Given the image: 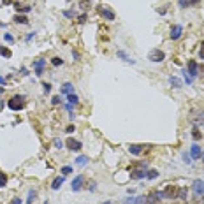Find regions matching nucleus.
I'll list each match as a JSON object with an SVG mask.
<instances>
[{"label":"nucleus","instance_id":"obj_36","mask_svg":"<svg viewBox=\"0 0 204 204\" xmlns=\"http://www.w3.org/2000/svg\"><path fill=\"white\" fill-rule=\"evenodd\" d=\"M183 162H185V164H192V157H190V153H183Z\"/></svg>","mask_w":204,"mask_h":204},{"label":"nucleus","instance_id":"obj_52","mask_svg":"<svg viewBox=\"0 0 204 204\" xmlns=\"http://www.w3.org/2000/svg\"><path fill=\"white\" fill-rule=\"evenodd\" d=\"M102 204H113L111 201H106V202H102Z\"/></svg>","mask_w":204,"mask_h":204},{"label":"nucleus","instance_id":"obj_46","mask_svg":"<svg viewBox=\"0 0 204 204\" xmlns=\"http://www.w3.org/2000/svg\"><path fill=\"white\" fill-rule=\"evenodd\" d=\"M11 204H21V199H19V197H14V199L11 201Z\"/></svg>","mask_w":204,"mask_h":204},{"label":"nucleus","instance_id":"obj_55","mask_svg":"<svg viewBox=\"0 0 204 204\" xmlns=\"http://www.w3.org/2000/svg\"><path fill=\"white\" fill-rule=\"evenodd\" d=\"M44 204H48V201H46V202H44Z\"/></svg>","mask_w":204,"mask_h":204},{"label":"nucleus","instance_id":"obj_25","mask_svg":"<svg viewBox=\"0 0 204 204\" xmlns=\"http://www.w3.org/2000/svg\"><path fill=\"white\" fill-rule=\"evenodd\" d=\"M192 137H194V141H199V139H202V134H201L199 127H194V130H192Z\"/></svg>","mask_w":204,"mask_h":204},{"label":"nucleus","instance_id":"obj_37","mask_svg":"<svg viewBox=\"0 0 204 204\" xmlns=\"http://www.w3.org/2000/svg\"><path fill=\"white\" fill-rule=\"evenodd\" d=\"M146 202V197H144V195H137V197H136V204H144Z\"/></svg>","mask_w":204,"mask_h":204},{"label":"nucleus","instance_id":"obj_27","mask_svg":"<svg viewBox=\"0 0 204 204\" xmlns=\"http://www.w3.org/2000/svg\"><path fill=\"white\" fill-rule=\"evenodd\" d=\"M146 178L148 180H157V178H158V171H155V169L146 171Z\"/></svg>","mask_w":204,"mask_h":204},{"label":"nucleus","instance_id":"obj_42","mask_svg":"<svg viewBox=\"0 0 204 204\" xmlns=\"http://www.w3.org/2000/svg\"><path fill=\"white\" fill-rule=\"evenodd\" d=\"M4 39L7 40V42H13V40H14V37L11 35V34H5V35H4Z\"/></svg>","mask_w":204,"mask_h":204},{"label":"nucleus","instance_id":"obj_31","mask_svg":"<svg viewBox=\"0 0 204 204\" xmlns=\"http://www.w3.org/2000/svg\"><path fill=\"white\" fill-rule=\"evenodd\" d=\"M60 173H62L63 176H67V174H71V173H72V167H71V165H63V167L60 169Z\"/></svg>","mask_w":204,"mask_h":204},{"label":"nucleus","instance_id":"obj_33","mask_svg":"<svg viewBox=\"0 0 204 204\" xmlns=\"http://www.w3.org/2000/svg\"><path fill=\"white\" fill-rule=\"evenodd\" d=\"M0 55H2V56H5V58H11V51L7 48H2V46H0Z\"/></svg>","mask_w":204,"mask_h":204},{"label":"nucleus","instance_id":"obj_15","mask_svg":"<svg viewBox=\"0 0 204 204\" xmlns=\"http://www.w3.org/2000/svg\"><path fill=\"white\" fill-rule=\"evenodd\" d=\"M142 144H129V153L130 155H141L142 153Z\"/></svg>","mask_w":204,"mask_h":204},{"label":"nucleus","instance_id":"obj_20","mask_svg":"<svg viewBox=\"0 0 204 204\" xmlns=\"http://www.w3.org/2000/svg\"><path fill=\"white\" fill-rule=\"evenodd\" d=\"M116 55H118V56H120L121 60H123V62H127V63H132V65L136 63V60H132L130 56H127V53H125V51H118Z\"/></svg>","mask_w":204,"mask_h":204},{"label":"nucleus","instance_id":"obj_41","mask_svg":"<svg viewBox=\"0 0 204 204\" xmlns=\"http://www.w3.org/2000/svg\"><path fill=\"white\" fill-rule=\"evenodd\" d=\"M84 21H86V14H81L79 18H78V23H79V25H83Z\"/></svg>","mask_w":204,"mask_h":204},{"label":"nucleus","instance_id":"obj_23","mask_svg":"<svg viewBox=\"0 0 204 204\" xmlns=\"http://www.w3.org/2000/svg\"><path fill=\"white\" fill-rule=\"evenodd\" d=\"M14 7H16V11H21V13H28V11H32V5H21V4H14Z\"/></svg>","mask_w":204,"mask_h":204},{"label":"nucleus","instance_id":"obj_18","mask_svg":"<svg viewBox=\"0 0 204 204\" xmlns=\"http://www.w3.org/2000/svg\"><path fill=\"white\" fill-rule=\"evenodd\" d=\"M60 93H62V95H69V93H74V86H72V83H63V86L60 88Z\"/></svg>","mask_w":204,"mask_h":204},{"label":"nucleus","instance_id":"obj_24","mask_svg":"<svg viewBox=\"0 0 204 204\" xmlns=\"http://www.w3.org/2000/svg\"><path fill=\"white\" fill-rule=\"evenodd\" d=\"M67 100H69V104L76 106V104L79 102V99H78V95H76V93H69V95H67Z\"/></svg>","mask_w":204,"mask_h":204},{"label":"nucleus","instance_id":"obj_38","mask_svg":"<svg viewBox=\"0 0 204 204\" xmlns=\"http://www.w3.org/2000/svg\"><path fill=\"white\" fill-rule=\"evenodd\" d=\"M53 144H55V146H56V148H63V141H62V139H53Z\"/></svg>","mask_w":204,"mask_h":204},{"label":"nucleus","instance_id":"obj_8","mask_svg":"<svg viewBox=\"0 0 204 204\" xmlns=\"http://www.w3.org/2000/svg\"><path fill=\"white\" fill-rule=\"evenodd\" d=\"M192 190H194V194L199 197V195L204 194V180H195L194 183H192Z\"/></svg>","mask_w":204,"mask_h":204},{"label":"nucleus","instance_id":"obj_3","mask_svg":"<svg viewBox=\"0 0 204 204\" xmlns=\"http://www.w3.org/2000/svg\"><path fill=\"white\" fill-rule=\"evenodd\" d=\"M148 60L153 63H160L165 60V53L162 51V49H151L150 55H148Z\"/></svg>","mask_w":204,"mask_h":204},{"label":"nucleus","instance_id":"obj_22","mask_svg":"<svg viewBox=\"0 0 204 204\" xmlns=\"http://www.w3.org/2000/svg\"><path fill=\"white\" fill-rule=\"evenodd\" d=\"M169 83H171V86H174V88H181V81L178 79L176 76H171V78H169Z\"/></svg>","mask_w":204,"mask_h":204},{"label":"nucleus","instance_id":"obj_32","mask_svg":"<svg viewBox=\"0 0 204 204\" xmlns=\"http://www.w3.org/2000/svg\"><path fill=\"white\" fill-rule=\"evenodd\" d=\"M90 7H92V2H90V0H81V9L83 11L90 9Z\"/></svg>","mask_w":204,"mask_h":204},{"label":"nucleus","instance_id":"obj_29","mask_svg":"<svg viewBox=\"0 0 204 204\" xmlns=\"http://www.w3.org/2000/svg\"><path fill=\"white\" fill-rule=\"evenodd\" d=\"M35 197H37V190H30V192H28V201H27V204H32L34 201H35Z\"/></svg>","mask_w":204,"mask_h":204},{"label":"nucleus","instance_id":"obj_40","mask_svg":"<svg viewBox=\"0 0 204 204\" xmlns=\"http://www.w3.org/2000/svg\"><path fill=\"white\" fill-rule=\"evenodd\" d=\"M51 104H55V106H56V104H60V95H55V97L51 99Z\"/></svg>","mask_w":204,"mask_h":204},{"label":"nucleus","instance_id":"obj_53","mask_svg":"<svg viewBox=\"0 0 204 204\" xmlns=\"http://www.w3.org/2000/svg\"><path fill=\"white\" fill-rule=\"evenodd\" d=\"M201 160H202V162H204V153H202V155H201Z\"/></svg>","mask_w":204,"mask_h":204},{"label":"nucleus","instance_id":"obj_9","mask_svg":"<svg viewBox=\"0 0 204 204\" xmlns=\"http://www.w3.org/2000/svg\"><path fill=\"white\" fill-rule=\"evenodd\" d=\"M190 121L195 125V127H201V125H204V111H197L192 115Z\"/></svg>","mask_w":204,"mask_h":204},{"label":"nucleus","instance_id":"obj_1","mask_svg":"<svg viewBox=\"0 0 204 204\" xmlns=\"http://www.w3.org/2000/svg\"><path fill=\"white\" fill-rule=\"evenodd\" d=\"M7 107L13 109V111H21L23 107H25V97L23 95H14L13 99L7 100Z\"/></svg>","mask_w":204,"mask_h":204},{"label":"nucleus","instance_id":"obj_47","mask_svg":"<svg viewBox=\"0 0 204 204\" xmlns=\"http://www.w3.org/2000/svg\"><path fill=\"white\" fill-rule=\"evenodd\" d=\"M72 58H74V60H79V53L74 51V49H72Z\"/></svg>","mask_w":204,"mask_h":204},{"label":"nucleus","instance_id":"obj_28","mask_svg":"<svg viewBox=\"0 0 204 204\" xmlns=\"http://www.w3.org/2000/svg\"><path fill=\"white\" fill-rule=\"evenodd\" d=\"M51 65H53V67H60V65H63V60L60 56H53V58H51Z\"/></svg>","mask_w":204,"mask_h":204},{"label":"nucleus","instance_id":"obj_34","mask_svg":"<svg viewBox=\"0 0 204 204\" xmlns=\"http://www.w3.org/2000/svg\"><path fill=\"white\" fill-rule=\"evenodd\" d=\"M62 14L65 16V18H69V19L76 18V13H74V11H62Z\"/></svg>","mask_w":204,"mask_h":204},{"label":"nucleus","instance_id":"obj_13","mask_svg":"<svg viewBox=\"0 0 204 204\" xmlns=\"http://www.w3.org/2000/svg\"><path fill=\"white\" fill-rule=\"evenodd\" d=\"M67 148L71 151H79L81 148H83V144H81L78 139H69V141H67Z\"/></svg>","mask_w":204,"mask_h":204},{"label":"nucleus","instance_id":"obj_14","mask_svg":"<svg viewBox=\"0 0 204 204\" xmlns=\"http://www.w3.org/2000/svg\"><path fill=\"white\" fill-rule=\"evenodd\" d=\"M201 155H202V150H201V146H199V144H192V148H190V157H192V160L201 158Z\"/></svg>","mask_w":204,"mask_h":204},{"label":"nucleus","instance_id":"obj_49","mask_svg":"<svg viewBox=\"0 0 204 204\" xmlns=\"http://www.w3.org/2000/svg\"><path fill=\"white\" fill-rule=\"evenodd\" d=\"M2 84H5V79L2 78V76H0V86H2Z\"/></svg>","mask_w":204,"mask_h":204},{"label":"nucleus","instance_id":"obj_54","mask_svg":"<svg viewBox=\"0 0 204 204\" xmlns=\"http://www.w3.org/2000/svg\"><path fill=\"white\" fill-rule=\"evenodd\" d=\"M202 201H204V194H202Z\"/></svg>","mask_w":204,"mask_h":204},{"label":"nucleus","instance_id":"obj_45","mask_svg":"<svg viewBox=\"0 0 204 204\" xmlns=\"http://www.w3.org/2000/svg\"><path fill=\"white\" fill-rule=\"evenodd\" d=\"M88 188H90V192H95V181H88Z\"/></svg>","mask_w":204,"mask_h":204},{"label":"nucleus","instance_id":"obj_5","mask_svg":"<svg viewBox=\"0 0 204 204\" xmlns=\"http://www.w3.org/2000/svg\"><path fill=\"white\" fill-rule=\"evenodd\" d=\"M99 14H100L104 19H107V21H113V19H116V14L113 13L111 9H107V7H102V5H99Z\"/></svg>","mask_w":204,"mask_h":204},{"label":"nucleus","instance_id":"obj_35","mask_svg":"<svg viewBox=\"0 0 204 204\" xmlns=\"http://www.w3.org/2000/svg\"><path fill=\"white\" fill-rule=\"evenodd\" d=\"M42 92L48 95V93L51 92V84H49V83H42Z\"/></svg>","mask_w":204,"mask_h":204},{"label":"nucleus","instance_id":"obj_39","mask_svg":"<svg viewBox=\"0 0 204 204\" xmlns=\"http://www.w3.org/2000/svg\"><path fill=\"white\" fill-rule=\"evenodd\" d=\"M199 56H201V60H204V40L201 42V49H199Z\"/></svg>","mask_w":204,"mask_h":204},{"label":"nucleus","instance_id":"obj_19","mask_svg":"<svg viewBox=\"0 0 204 204\" xmlns=\"http://www.w3.org/2000/svg\"><path fill=\"white\" fill-rule=\"evenodd\" d=\"M186 197H188V188H186V186H180V190H178V199L186 201Z\"/></svg>","mask_w":204,"mask_h":204},{"label":"nucleus","instance_id":"obj_6","mask_svg":"<svg viewBox=\"0 0 204 204\" xmlns=\"http://www.w3.org/2000/svg\"><path fill=\"white\" fill-rule=\"evenodd\" d=\"M160 199H162V192H158V190H151L150 194L146 195V202L148 204H158Z\"/></svg>","mask_w":204,"mask_h":204},{"label":"nucleus","instance_id":"obj_30","mask_svg":"<svg viewBox=\"0 0 204 204\" xmlns=\"http://www.w3.org/2000/svg\"><path fill=\"white\" fill-rule=\"evenodd\" d=\"M5 185H7V176L0 171V188H4Z\"/></svg>","mask_w":204,"mask_h":204},{"label":"nucleus","instance_id":"obj_10","mask_svg":"<svg viewBox=\"0 0 204 204\" xmlns=\"http://www.w3.org/2000/svg\"><path fill=\"white\" fill-rule=\"evenodd\" d=\"M83 183H84V176L83 174H79V176H76L74 180H72V192H79L81 188H83Z\"/></svg>","mask_w":204,"mask_h":204},{"label":"nucleus","instance_id":"obj_48","mask_svg":"<svg viewBox=\"0 0 204 204\" xmlns=\"http://www.w3.org/2000/svg\"><path fill=\"white\" fill-rule=\"evenodd\" d=\"M165 11H167V5H164V7H162V9H158V13H160V14H164Z\"/></svg>","mask_w":204,"mask_h":204},{"label":"nucleus","instance_id":"obj_21","mask_svg":"<svg viewBox=\"0 0 204 204\" xmlns=\"http://www.w3.org/2000/svg\"><path fill=\"white\" fill-rule=\"evenodd\" d=\"M14 23H19V25H28V18H27V16H23V14H16Z\"/></svg>","mask_w":204,"mask_h":204},{"label":"nucleus","instance_id":"obj_50","mask_svg":"<svg viewBox=\"0 0 204 204\" xmlns=\"http://www.w3.org/2000/svg\"><path fill=\"white\" fill-rule=\"evenodd\" d=\"M4 90H5L4 86H0V95H2V93H4Z\"/></svg>","mask_w":204,"mask_h":204},{"label":"nucleus","instance_id":"obj_16","mask_svg":"<svg viewBox=\"0 0 204 204\" xmlns=\"http://www.w3.org/2000/svg\"><path fill=\"white\" fill-rule=\"evenodd\" d=\"M63 180H65V176H63V174H62V176H56L53 180V183H51V188H53V190H58V188L63 185Z\"/></svg>","mask_w":204,"mask_h":204},{"label":"nucleus","instance_id":"obj_43","mask_svg":"<svg viewBox=\"0 0 204 204\" xmlns=\"http://www.w3.org/2000/svg\"><path fill=\"white\" fill-rule=\"evenodd\" d=\"M74 130H76V127H74V125H69V127L65 129V132H67V134H71V132H74Z\"/></svg>","mask_w":204,"mask_h":204},{"label":"nucleus","instance_id":"obj_51","mask_svg":"<svg viewBox=\"0 0 204 204\" xmlns=\"http://www.w3.org/2000/svg\"><path fill=\"white\" fill-rule=\"evenodd\" d=\"M0 109H4V102H0Z\"/></svg>","mask_w":204,"mask_h":204},{"label":"nucleus","instance_id":"obj_11","mask_svg":"<svg viewBox=\"0 0 204 204\" xmlns=\"http://www.w3.org/2000/svg\"><path fill=\"white\" fill-rule=\"evenodd\" d=\"M181 35H183V27H181V25H174V27L171 28V34H169V37H171L173 40H178Z\"/></svg>","mask_w":204,"mask_h":204},{"label":"nucleus","instance_id":"obj_44","mask_svg":"<svg viewBox=\"0 0 204 204\" xmlns=\"http://www.w3.org/2000/svg\"><path fill=\"white\" fill-rule=\"evenodd\" d=\"M34 37H35V32H32V34H28V35L25 37V40H27V42H28V40H32V39H34Z\"/></svg>","mask_w":204,"mask_h":204},{"label":"nucleus","instance_id":"obj_12","mask_svg":"<svg viewBox=\"0 0 204 204\" xmlns=\"http://www.w3.org/2000/svg\"><path fill=\"white\" fill-rule=\"evenodd\" d=\"M130 178L132 180H142V178H146V169H132V173H130Z\"/></svg>","mask_w":204,"mask_h":204},{"label":"nucleus","instance_id":"obj_26","mask_svg":"<svg viewBox=\"0 0 204 204\" xmlns=\"http://www.w3.org/2000/svg\"><path fill=\"white\" fill-rule=\"evenodd\" d=\"M76 164H78V165H86V164H88V157L79 155L78 158H76Z\"/></svg>","mask_w":204,"mask_h":204},{"label":"nucleus","instance_id":"obj_4","mask_svg":"<svg viewBox=\"0 0 204 204\" xmlns=\"http://www.w3.org/2000/svg\"><path fill=\"white\" fill-rule=\"evenodd\" d=\"M32 67L35 69V74L37 76H42V74H44L46 60H44V58H37V60H34V62H32Z\"/></svg>","mask_w":204,"mask_h":204},{"label":"nucleus","instance_id":"obj_17","mask_svg":"<svg viewBox=\"0 0 204 204\" xmlns=\"http://www.w3.org/2000/svg\"><path fill=\"white\" fill-rule=\"evenodd\" d=\"M178 4H180V7H181V9H185V7L197 5V4H199V0H178Z\"/></svg>","mask_w":204,"mask_h":204},{"label":"nucleus","instance_id":"obj_2","mask_svg":"<svg viewBox=\"0 0 204 204\" xmlns=\"http://www.w3.org/2000/svg\"><path fill=\"white\" fill-rule=\"evenodd\" d=\"M178 190H180L178 185H167L164 190H162V197H164V199H176Z\"/></svg>","mask_w":204,"mask_h":204},{"label":"nucleus","instance_id":"obj_7","mask_svg":"<svg viewBox=\"0 0 204 204\" xmlns=\"http://www.w3.org/2000/svg\"><path fill=\"white\" fill-rule=\"evenodd\" d=\"M186 65H188V76H190L192 79H194V78H197V76H199V65H197V62H195V60H188V63H186Z\"/></svg>","mask_w":204,"mask_h":204}]
</instances>
